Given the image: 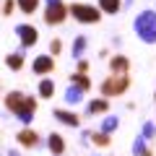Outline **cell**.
<instances>
[{"mask_svg":"<svg viewBox=\"0 0 156 156\" xmlns=\"http://www.w3.org/2000/svg\"><path fill=\"white\" fill-rule=\"evenodd\" d=\"M5 107L21 120L23 125H29L31 117H34V109H37V99H34V96H23L21 91H13V94L5 96Z\"/></svg>","mask_w":156,"mask_h":156,"instance_id":"cell-1","label":"cell"},{"mask_svg":"<svg viewBox=\"0 0 156 156\" xmlns=\"http://www.w3.org/2000/svg\"><path fill=\"white\" fill-rule=\"evenodd\" d=\"M135 34H138L143 42H148V44L156 42V13L154 11H143L135 18Z\"/></svg>","mask_w":156,"mask_h":156,"instance_id":"cell-2","label":"cell"},{"mask_svg":"<svg viewBox=\"0 0 156 156\" xmlns=\"http://www.w3.org/2000/svg\"><path fill=\"white\" fill-rule=\"evenodd\" d=\"M128 86H130L128 76H125V73H115L112 78H107L104 83H101V94L104 96H117V94H122Z\"/></svg>","mask_w":156,"mask_h":156,"instance_id":"cell-3","label":"cell"},{"mask_svg":"<svg viewBox=\"0 0 156 156\" xmlns=\"http://www.w3.org/2000/svg\"><path fill=\"white\" fill-rule=\"evenodd\" d=\"M70 13L78 18V21H83V23H96V21H99V11H96L94 5H86V3H76V5H70Z\"/></svg>","mask_w":156,"mask_h":156,"instance_id":"cell-4","label":"cell"},{"mask_svg":"<svg viewBox=\"0 0 156 156\" xmlns=\"http://www.w3.org/2000/svg\"><path fill=\"white\" fill-rule=\"evenodd\" d=\"M65 16H68V8L62 5V0H60V3H52V5H47V11H44V21L50 23V26L62 23V21H65Z\"/></svg>","mask_w":156,"mask_h":156,"instance_id":"cell-5","label":"cell"},{"mask_svg":"<svg viewBox=\"0 0 156 156\" xmlns=\"http://www.w3.org/2000/svg\"><path fill=\"white\" fill-rule=\"evenodd\" d=\"M16 34H18V39H21V47H23V50L31 47V44H37V39H39L37 29L29 26V23H18V26H16Z\"/></svg>","mask_w":156,"mask_h":156,"instance_id":"cell-6","label":"cell"},{"mask_svg":"<svg viewBox=\"0 0 156 156\" xmlns=\"http://www.w3.org/2000/svg\"><path fill=\"white\" fill-rule=\"evenodd\" d=\"M52 68H55V62H52L50 55H39V57H34V73L44 76V73H50Z\"/></svg>","mask_w":156,"mask_h":156,"instance_id":"cell-7","label":"cell"},{"mask_svg":"<svg viewBox=\"0 0 156 156\" xmlns=\"http://www.w3.org/2000/svg\"><path fill=\"white\" fill-rule=\"evenodd\" d=\"M18 143L26 146V148H37V146H39L37 130H21V133H18Z\"/></svg>","mask_w":156,"mask_h":156,"instance_id":"cell-8","label":"cell"},{"mask_svg":"<svg viewBox=\"0 0 156 156\" xmlns=\"http://www.w3.org/2000/svg\"><path fill=\"white\" fill-rule=\"evenodd\" d=\"M55 117L60 122L70 125V128H78V115H73V112H68V109H55Z\"/></svg>","mask_w":156,"mask_h":156,"instance_id":"cell-9","label":"cell"},{"mask_svg":"<svg viewBox=\"0 0 156 156\" xmlns=\"http://www.w3.org/2000/svg\"><path fill=\"white\" fill-rule=\"evenodd\" d=\"M128 57H122V55H115L112 57V62H109V68H112V73H125L128 70Z\"/></svg>","mask_w":156,"mask_h":156,"instance_id":"cell-10","label":"cell"},{"mask_svg":"<svg viewBox=\"0 0 156 156\" xmlns=\"http://www.w3.org/2000/svg\"><path fill=\"white\" fill-rule=\"evenodd\" d=\"M81 99H83V89H78V86L73 83L70 89L65 91V101H68V104H78Z\"/></svg>","mask_w":156,"mask_h":156,"instance_id":"cell-11","label":"cell"},{"mask_svg":"<svg viewBox=\"0 0 156 156\" xmlns=\"http://www.w3.org/2000/svg\"><path fill=\"white\" fill-rule=\"evenodd\" d=\"M47 143H50V151L55 156H60L62 151H65V140L60 138V135H50V138H47Z\"/></svg>","mask_w":156,"mask_h":156,"instance_id":"cell-12","label":"cell"},{"mask_svg":"<svg viewBox=\"0 0 156 156\" xmlns=\"http://www.w3.org/2000/svg\"><path fill=\"white\" fill-rule=\"evenodd\" d=\"M5 65L11 68V70H18V68L23 65V55H21V52H16V55H8V57H5Z\"/></svg>","mask_w":156,"mask_h":156,"instance_id":"cell-13","label":"cell"},{"mask_svg":"<svg viewBox=\"0 0 156 156\" xmlns=\"http://www.w3.org/2000/svg\"><path fill=\"white\" fill-rule=\"evenodd\" d=\"M55 94V83H52V81H42V83H39V96H44V99H50V96Z\"/></svg>","mask_w":156,"mask_h":156,"instance_id":"cell-14","label":"cell"},{"mask_svg":"<svg viewBox=\"0 0 156 156\" xmlns=\"http://www.w3.org/2000/svg\"><path fill=\"white\" fill-rule=\"evenodd\" d=\"M70 81H73V83H76L78 86V89H89V86H91V81H89V78H86L83 76V73H73V76H70Z\"/></svg>","mask_w":156,"mask_h":156,"instance_id":"cell-15","label":"cell"},{"mask_svg":"<svg viewBox=\"0 0 156 156\" xmlns=\"http://www.w3.org/2000/svg\"><path fill=\"white\" fill-rule=\"evenodd\" d=\"M99 5L104 13H117L120 11V0H99Z\"/></svg>","mask_w":156,"mask_h":156,"instance_id":"cell-16","label":"cell"},{"mask_svg":"<svg viewBox=\"0 0 156 156\" xmlns=\"http://www.w3.org/2000/svg\"><path fill=\"white\" fill-rule=\"evenodd\" d=\"M133 154H135V156H151V151L146 148V140H143V138H135V143H133Z\"/></svg>","mask_w":156,"mask_h":156,"instance_id":"cell-17","label":"cell"},{"mask_svg":"<svg viewBox=\"0 0 156 156\" xmlns=\"http://www.w3.org/2000/svg\"><path fill=\"white\" fill-rule=\"evenodd\" d=\"M83 50H86V37H78L76 42H73V57L78 60V57L83 55Z\"/></svg>","mask_w":156,"mask_h":156,"instance_id":"cell-18","label":"cell"},{"mask_svg":"<svg viewBox=\"0 0 156 156\" xmlns=\"http://www.w3.org/2000/svg\"><path fill=\"white\" fill-rule=\"evenodd\" d=\"M89 112L91 115H99V112H107V99H94L89 104Z\"/></svg>","mask_w":156,"mask_h":156,"instance_id":"cell-19","label":"cell"},{"mask_svg":"<svg viewBox=\"0 0 156 156\" xmlns=\"http://www.w3.org/2000/svg\"><path fill=\"white\" fill-rule=\"evenodd\" d=\"M39 5V0H18V8H21L23 13H34Z\"/></svg>","mask_w":156,"mask_h":156,"instance_id":"cell-20","label":"cell"},{"mask_svg":"<svg viewBox=\"0 0 156 156\" xmlns=\"http://www.w3.org/2000/svg\"><path fill=\"white\" fill-rule=\"evenodd\" d=\"M117 125H120V120H117V117H107V120H104V125H101V130H104V133H112V130H115Z\"/></svg>","mask_w":156,"mask_h":156,"instance_id":"cell-21","label":"cell"},{"mask_svg":"<svg viewBox=\"0 0 156 156\" xmlns=\"http://www.w3.org/2000/svg\"><path fill=\"white\" fill-rule=\"evenodd\" d=\"M91 138H94L96 146H107V143H109V133H104V130H101V133H94Z\"/></svg>","mask_w":156,"mask_h":156,"instance_id":"cell-22","label":"cell"},{"mask_svg":"<svg viewBox=\"0 0 156 156\" xmlns=\"http://www.w3.org/2000/svg\"><path fill=\"white\" fill-rule=\"evenodd\" d=\"M154 135H156L154 122H146V125H143V138H154Z\"/></svg>","mask_w":156,"mask_h":156,"instance_id":"cell-23","label":"cell"},{"mask_svg":"<svg viewBox=\"0 0 156 156\" xmlns=\"http://www.w3.org/2000/svg\"><path fill=\"white\" fill-rule=\"evenodd\" d=\"M60 50H62L60 39H52V44H50V52H52V55H60Z\"/></svg>","mask_w":156,"mask_h":156,"instance_id":"cell-24","label":"cell"},{"mask_svg":"<svg viewBox=\"0 0 156 156\" xmlns=\"http://www.w3.org/2000/svg\"><path fill=\"white\" fill-rule=\"evenodd\" d=\"M13 5H16L13 0H3V13H5V16H8V13L13 11Z\"/></svg>","mask_w":156,"mask_h":156,"instance_id":"cell-25","label":"cell"},{"mask_svg":"<svg viewBox=\"0 0 156 156\" xmlns=\"http://www.w3.org/2000/svg\"><path fill=\"white\" fill-rule=\"evenodd\" d=\"M86 70H89V62H86V60H78V73H86Z\"/></svg>","mask_w":156,"mask_h":156,"instance_id":"cell-26","label":"cell"},{"mask_svg":"<svg viewBox=\"0 0 156 156\" xmlns=\"http://www.w3.org/2000/svg\"><path fill=\"white\" fill-rule=\"evenodd\" d=\"M52 3H60V0H47V5H52Z\"/></svg>","mask_w":156,"mask_h":156,"instance_id":"cell-27","label":"cell"},{"mask_svg":"<svg viewBox=\"0 0 156 156\" xmlns=\"http://www.w3.org/2000/svg\"><path fill=\"white\" fill-rule=\"evenodd\" d=\"M8 156H18V154H16V151H11V154H8Z\"/></svg>","mask_w":156,"mask_h":156,"instance_id":"cell-28","label":"cell"}]
</instances>
